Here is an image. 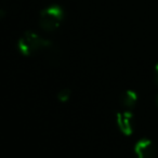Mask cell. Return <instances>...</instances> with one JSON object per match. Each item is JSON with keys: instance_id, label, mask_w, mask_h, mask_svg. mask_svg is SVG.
<instances>
[{"instance_id": "5", "label": "cell", "mask_w": 158, "mask_h": 158, "mask_svg": "<svg viewBox=\"0 0 158 158\" xmlns=\"http://www.w3.org/2000/svg\"><path fill=\"white\" fill-rule=\"evenodd\" d=\"M138 103V94L133 90H127L123 93L120 98V104L123 107L127 110L134 108V106Z\"/></svg>"}, {"instance_id": "6", "label": "cell", "mask_w": 158, "mask_h": 158, "mask_svg": "<svg viewBox=\"0 0 158 158\" xmlns=\"http://www.w3.org/2000/svg\"><path fill=\"white\" fill-rule=\"evenodd\" d=\"M69 97H70V91L68 90V89H64V90H61V92L59 93L57 99L61 102H66V101H68Z\"/></svg>"}, {"instance_id": "1", "label": "cell", "mask_w": 158, "mask_h": 158, "mask_svg": "<svg viewBox=\"0 0 158 158\" xmlns=\"http://www.w3.org/2000/svg\"><path fill=\"white\" fill-rule=\"evenodd\" d=\"M51 46L52 44L50 41L44 39L38 34L31 31H25L18 41L19 51L21 54L26 56L34 55L35 53H38L39 51H42L44 49H47Z\"/></svg>"}, {"instance_id": "2", "label": "cell", "mask_w": 158, "mask_h": 158, "mask_svg": "<svg viewBox=\"0 0 158 158\" xmlns=\"http://www.w3.org/2000/svg\"><path fill=\"white\" fill-rule=\"evenodd\" d=\"M65 16L63 8L52 5L44 8L39 15V26L44 31H54L61 26Z\"/></svg>"}, {"instance_id": "3", "label": "cell", "mask_w": 158, "mask_h": 158, "mask_svg": "<svg viewBox=\"0 0 158 158\" xmlns=\"http://www.w3.org/2000/svg\"><path fill=\"white\" fill-rule=\"evenodd\" d=\"M133 151L136 158H154L156 154V147L149 139H141L136 141Z\"/></svg>"}, {"instance_id": "4", "label": "cell", "mask_w": 158, "mask_h": 158, "mask_svg": "<svg viewBox=\"0 0 158 158\" xmlns=\"http://www.w3.org/2000/svg\"><path fill=\"white\" fill-rule=\"evenodd\" d=\"M116 123L121 133L127 136L131 135L133 132V115L130 110L117 113Z\"/></svg>"}, {"instance_id": "7", "label": "cell", "mask_w": 158, "mask_h": 158, "mask_svg": "<svg viewBox=\"0 0 158 158\" xmlns=\"http://www.w3.org/2000/svg\"><path fill=\"white\" fill-rule=\"evenodd\" d=\"M154 80H155V84L158 86V63L155 65V69H154Z\"/></svg>"}, {"instance_id": "8", "label": "cell", "mask_w": 158, "mask_h": 158, "mask_svg": "<svg viewBox=\"0 0 158 158\" xmlns=\"http://www.w3.org/2000/svg\"><path fill=\"white\" fill-rule=\"evenodd\" d=\"M156 104H157V106H158V94H157V97H156Z\"/></svg>"}]
</instances>
